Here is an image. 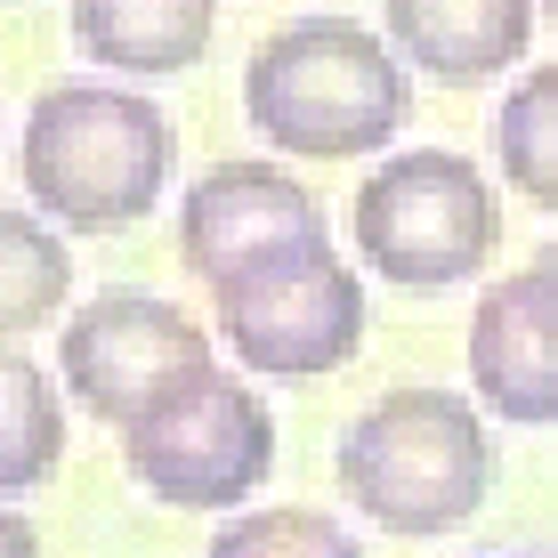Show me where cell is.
<instances>
[{"mask_svg": "<svg viewBox=\"0 0 558 558\" xmlns=\"http://www.w3.org/2000/svg\"><path fill=\"white\" fill-rule=\"evenodd\" d=\"M356 259L397 292H453L477 283L502 243V195L494 179L453 146L389 154L356 179Z\"/></svg>", "mask_w": 558, "mask_h": 558, "instance_id": "cell-4", "label": "cell"}, {"mask_svg": "<svg viewBox=\"0 0 558 558\" xmlns=\"http://www.w3.org/2000/svg\"><path fill=\"white\" fill-rule=\"evenodd\" d=\"M57 373H65L73 405H89L106 429H138L146 413H162L170 397H186L210 364V332L186 307L154 300V292H113L82 300L57 332Z\"/></svg>", "mask_w": 558, "mask_h": 558, "instance_id": "cell-6", "label": "cell"}, {"mask_svg": "<svg viewBox=\"0 0 558 558\" xmlns=\"http://www.w3.org/2000/svg\"><path fill=\"white\" fill-rule=\"evenodd\" d=\"M65 461V397L33 356L0 349V502L33 494Z\"/></svg>", "mask_w": 558, "mask_h": 558, "instance_id": "cell-12", "label": "cell"}, {"mask_svg": "<svg viewBox=\"0 0 558 558\" xmlns=\"http://www.w3.org/2000/svg\"><path fill=\"white\" fill-rule=\"evenodd\" d=\"M122 461L170 510H235L276 477V413L252 380L203 373L186 397L122 429Z\"/></svg>", "mask_w": 558, "mask_h": 558, "instance_id": "cell-7", "label": "cell"}, {"mask_svg": "<svg viewBox=\"0 0 558 558\" xmlns=\"http://www.w3.org/2000/svg\"><path fill=\"white\" fill-rule=\"evenodd\" d=\"M380 16H389V49L413 73L446 89H477L526 57L543 0H380Z\"/></svg>", "mask_w": 558, "mask_h": 558, "instance_id": "cell-10", "label": "cell"}, {"mask_svg": "<svg viewBox=\"0 0 558 558\" xmlns=\"http://www.w3.org/2000/svg\"><path fill=\"white\" fill-rule=\"evenodd\" d=\"M219 340L235 364H252L267 380H316V373H340L356 349H364V283H356V259L340 252L332 235L324 243H300V252L252 267V276L219 283Z\"/></svg>", "mask_w": 558, "mask_h": 558, "instance_id": "cell-5", "label": "cell"}, {"mask_svg": "<svg viewBox=\"0 0 558 558\" xmlns=\"http://www.w3.org/2000/svg\"><path fill=\"white\" fill-rule=\"evenodd\" d=\"M0 9H16V0H0Z\"/></svg>", "mask_w": 558, "mask_h": 558, "instance_id": "cell-19", "label": "cell"}, {"mask_svg": "<svg viewBox=\"0 0 558 558\" xmlns=\"http://www.w3.org/2000/svg\"><path fill=\"white\" fill-rule=\"evenodd\" d=\"M203 558H364V550H356V534L340 526L332 510H292L283 502V510L227 518Z\"/></svg>", "mask_w": 558, "mask_h": 558, "instance_id": "cell-15", "label": "cell"}, {"mask_svg": "<svg viewBox=\"0 0 558 558\" xmlns=\"http://www.w3.org/2000/svg\"><path fill=\"white\" fill-rule=\"evenodd\" d=\"M210 33H219V0H73L82 57H98L113 73H138V82L203 65Z\"/></svg>", "mask_w": 558, "mask_h": 558, "instance_id": "cell-11", "label": "cell"}, {"mask_svg": "<svg viewBox=\"0 0 558 558\" xmlns=\"http://www.w3.org/2000/svg\"><path fill=\"white\" fill-rule=\"evenodd\" d=\"M300 243H324V203L276 162H219L179 203V259L210 292L300 252Z\"/></svg>", "mask_w": 558, "mask_h": 558, "instance_id": "cell-8", "label": "cell"}, {"mask_svg": "<svg viewBox=\"0 0 558 558\" xmlns=\"http://www.w3.org/2000/svg\"><path fill=\"white\" fill-rule=\"evenodd\" d=\"M243 113L292 162H356L405 130L413 65L356 16H292L243 65Z\"/></svg>", "mask_w": 558, "mask_h": 558, "instance_id": "cell-1", "label": "cell"}, {"mask_svg": "<svg viewBox=\"0 0 558 558\" xmlns=\"http://www.w3.org/2000/svg\"><path fill=\"white\" fill-rule=\"evenodd\" d=\"M543 16H550V33H558V0H543Z\"/></svg>", "mask_w": 558, "mask_h": 558, "instance_id": "cell-18", "label": "cell"}, {"mask_svg": "<svg viewBox=\"0 0 558 558\" xmlns=\"http://www.w3.org/2000/svg\"><path fill=\"white\" fill-rule=\"evenodd\" d=\"M73 292V252L41 210H0V340L57 324Z\"/></svg>", "mask_w": 558, "mask_h": 558, "instance_id": "cell-13", "label": "cell"}, {"mask_svg": "<svg viewBox=\"0 0 558 558\" xmlns=\"http://www.w3.org/2000/svg\"><path fill=\"white\" fill-rule=\"evenodd\" d=\"M534 276H543V283H550V300H558V235L543 243V252H534Z\"/></svg>", "mask_w": 558, "mask_h": 558, "instance_id": "cell-17", "label": "cell"}, {"mask_svg": "<svg viewBox=\"0 0 558 558\" xmlns=\"http://www.w3.org/2000/svg\"><path fill=\"white\" fill-rule=\"evenodd\" d=\"M340 494L380 534H453L486 510L502 453L461 389H389L340 429Z\"/></svg>", "mask_w": 558, "mask_h": 558, "instance_id": "cell-3", "label": "cell"}, {"mask_svg": "<svg viewBox=\"0 0 558 558\" xmlns=\"http://www.w3.org/2000/svg\"><path fill=\"white\" fill-rule=\"evenodd\" d=\"M0 558H41V534H33V518H16L0 502Z\"/></svg>", "mask_w": 558, "mask_h": 558, "instance_id": "cell-16", "label": "cell"}, {"mask_svg": "<svg viewBox=\"0 0 558 558\" xmlns=\"http://www.w3.org/2000/svg\"><path fill=\"white\" fill-rule=\"evenodd\" d=\"M494 162L526 203L558 210V65H534L494 113Z\"/></svg>", "mask_w": 558, "mask_h": 558, "instance_id": "cell-14", "label": "cell"}, {"mask_svg": "<svg viewBox=\"0 0 558 558\" xmlns=\"http://www.w3.org/2000/svg\"><path fill=\"white\" fill-rule=\"evenodd\" d=\"M25 195L65 235H122L162 203L179 170L170 113L113 82H57L25 113Z\"/></svg>", "mask_w": 558, "mask_h": 558, "instance_id": "cell-2", "label": "cell"}, {"mask_svg": "<svg viewBox=\"0 0 558 558\" xmlns=\"http://www.w3.org/2000/svg\"><path fill=\"white\" fill-rule=\"evenodd\" d=\"M470 389L494 421H518V429H550L558 421V300L534 267L486 283V300H477Z\"/></svg>", "mask_w": 558, "mask_h": 558, "instance_id": "cell-9", "label": "cell"}]
</instances>
